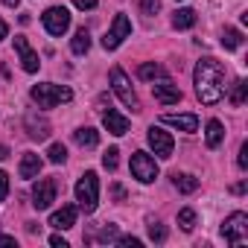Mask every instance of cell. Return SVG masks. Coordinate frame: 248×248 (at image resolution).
Wrapping results in <instances>:
<instances>
[{"instance_id":"obj_2","label":"cell","mask_w":248,"mask_h":248,"mask_svg":"<svg viewBox=\"0 0 248 248\" xmlns=\"http://www.w3.org/2000/svg\"><path fill=\"white\" fill-rule=\"evenodd\" d=\"M30 96H32V102H35L38 108H56V105H62V102H70V99H73V91H70L67 85L44 82V85H35V88L30 91Z\"/></svg>"},{"instance_id":"obj_5","label":"cell","mask_w":248,"mask_h":248,"mask_svg":"<svg viewBox=\"0 0 248 248\" xmlns=\"http://www.w3.org/2000/svg\"><path fill=\"white\" fill-rule=\"evenodd\" d=\"M222 236H225L231 245H242V242L248 239V216H245L242 210L231 213V216L225 219V225H222Z\"/></svg>"},{"instance_id":"obj_29","label":"cell","mask_w":248,"mask_h":248,"mask_svg":"<svg viewBox=\"0 0 248 248\" xmlns=\"http://www.w3.org/2000/svg\"><path fill=\"white\" fill-rule=\"evenodd\" d=\"M149 239H152V242H164V239H167V228L158 225V222H149Z\"/></svg>"},{"instance_id":"obj_9","label":"cell","mask_w":248,"mask_h":248,"mask_svg":"<svg viewBox=\"0 0 248 248\" xmlns=\"http://www.w3.org/2000/svg\"><path fill=\"white\" fill-rule=\"evenodd\" d=\"M53 202H56V181L53 178H41L32 187V207L35 210H47Z\"/></svg>"},{"instance_id":"obj_22","label":"cell","mask_w":248,"mask_h":248,"mask_svg":"<svg viewBox=\"0 0 248 248\" xmlns=\"http://www.w3.org/2000/svg\"><path fill=\"white\" fill-rule=\"evenodd\" d=\"M196 24V12L193 9H178L175 15H172V27L175 30H190Z\"/></svg>"},{"instance_id":"obj_37","label":"cell","mask_w":248,"mask_h":248,"mask_svg":"<svg viewBox=\"0 0 248 248\" xmlns=\"http://www.w3.org/2000/svg\"><path fill=\"white\" fill-rule=\"evenodd\" d=\"M6 32H9V27H6V21H3V18H0V41L6 38Z\"/></svg>"},{"instance_id":"obj_1","label":"cell","mask_w":248,"mask_h":248,"mask_svg":"<svg viewBox=\"0 0 248 248\" xmlns=\"http://www.w3.org/2000/svg\"><path fill=\"white\" fill-rule=\"evenodd\" d=\"M196 93L204 105H216L222 96H225V70L216 59H202L196 64Z\"/></svg>"},{"instance_id":"obj_11","label":"cell","mask_w":248,"mask_h":248,"mask_svg":"<svg viewBox=\"0 0 248 248\" xmlns=\"http://www.w3.org/2000/svg\"><path fill=\"white\" fill-rule=\"evenodd\" d=\"M15 53L21 56V64H24L27 73H35V70H38V64H41V62H38V53L30 47V41H27L24 35H15Z\"/></svg>"},{"instance_id":"obj_39","label":"cell","mask_w":248,"mask_h":248,"mask_svg":"<svg viewBox=\"0 0 248 248\" xmlns=\"http://www.w3.org/2000/svg\"><path fill=\"white\" fill-rule=\"evenodd\" d=\"M6 158H9V149H6V146H0V161H6Z\"/></svg>"},{"instance_id":"obj_30","label":"cell","mask_w":248,"mask_h":248,"mask_svg":"<svg viewBox=\"0 0 248 248\" xmlns=\"http://www.w3.org/2000/svg\"><path fill=\"white\" fill-rule=\"evenodd\" d=\"M140 9H143V15H158L161 0H140Z\"/></svg>"},{"instance_id":"obj_33","label":"cell","mask_w":248,"mask_h":248,"mask_svg":"<svg viewBox=\"0 0 248 248\" xmlns=\"http://www.w3.org/2000/svg\"><path fill=\"white\" fill-rule=\"evenodd\" d=\"M236 164H239V170H248V143L239 146V158H236Z\"/></svg>"},{"instance_id":"obj_27","label":"cell","mask_w":248,"mask_h":248,"mask_svg":"<svg viewBox=\"0 0 248 248\" xmlns=\"http://www.w3.org/2000/svg\"><path fill=\"white\" fill-rule=\"evenodd\" d=\"M117 164H120V149H117V146H111V149L102 155V167L114 172V170H117Z\"/></svg>"},{"instance_id":"obj_15","label":"cell","mask_w":248,"mask_h":248,"mask_svg":"<svg viewBox=\"0 0 248 248\" xmlns=\"http://www.w3.org/2000/svg\"><path fill=\"white\" fill-rule=\"evenodd\" d=\"M50 225H53L56 231H67V228H73V225H76V207H73V204H64L62 210H56V213L50 216Z\"/></svg>"},{"instance_id":"obj_8","label":"cell","mask_w":248,"mask_h":248,"mask_svg":"<svg viewBox=\"0 0 248 248\" xmlns=\"http://www.w3.org/2000/svg\"><path fill=\"white\" fill-rule=\"evenodd\" d=\"M129 35H132V21H129L126 15H117L114 24H111V30H108L105 38H102V47H105V50H117Z\"/></svg>"},{"instance_id":"obj_6","label":"cell","mask_w":248,"mask_h":248,"mask_svg":"<svg viewBox=\"0 0 248 248\" xmlns=\"http://www.w3.org/2000/svg\"><path fill=\"white\" fill-rule=\"evenodd\" d=\"M41 21H44V30H47L50 35H64V32L70 30V12H67L64 6H50V9L41 15Z\"/></svg>"},{"instance_id":"obj_25","label":"cell","mask_w":248,"mask_h":248,"mask_svg":"<svg viewBox=\"0 0 248 248\" xmlns=\"http://www.w3.org/2000/svg\"><path fill=\"white\" fill-rule=\"evenodd\" d=\"M245 91H248L245 79H236V82L231 85V102H233V105H242V102H245Z\"/></svg>"},{"instance_id":"obj_4","label":"cell","mask_w":248,"mask_h":248,"mask_svg":"<svg viewBox=\"0 0 248 248\" xmlns=\"http://www.w3.org/2000/svg\"><path fill=\"white\" fill-rule=\"evenodd\" d=\"M111 88H114V93L120 96V102H123V105H129L132 111H138V108H140L138 93H135V88H132L129 76L123 73V67H114V70H111Z\"/></svg>"},{"instance_id":"obj_17","label":"cell","mask_w":248,"mask_h":248,"mask_svg":"<svg viewBox=\"0 0 248 248\" xmlns=\"http://www.w3.org/2000/svg\"><path fill=\"white\" fill-rule=\"evenodd\" d=\"M27 132H30L32 140H47V135H50V123H47V120H38L35 114H27Z\"/></svg>"},{"instance_id":"obj_34","label":"cell","mask_w":248,"mask_h":248,"mask_svg":"<svg viewBox=\"0 0 248 248\" xmlns=\"http://www.w3.org/2000/svg\"><path fill=\"white\" fill-rule=\"evenodd\" d=\"M117 242H120L123 248H140V239H135V236H120Z\"/></svg>"},{"instance_id":"obj_38","label":"cell","mask_w":248,"mask_h":248,"mask_svg":"<svg viewBox=\"0 0 248 248\" xmlns=\"http://www.w3.org/2000/svg\"><path fill=\"white\" fill-rule=\"evenodd\" d=\"M0 245H15V239L12 236H0Z\"/></svg>"},{"instance_id":"obj_28","label":"cell","mask_w":248,"mask_h":248,"mask_svg":"<svg viewBox=\"0 0 248 248\" xmlns=\"http://www.w3.org/2000/svg\"><path fill=\"white\" fill-rule=\"evenodd\" d=\"M47 158H50L53 164H64V161H67V149H64L62 143H53L50 152H47Z\"/></svg>"},{"instance_id":"obj_36","label":"cell","mask_w":248,"mask_h":248,"mask_svg":"<svg viewBox=\"0 0 248 248\" xmlns=\"http://www.w3.org/2000/svg\"><path fill=\"white\" fill-rule=\"evenodd\" d=\"M73 3H76L79 9H93V6L99 3V0H73Z\"/></svg>"},{"instance_id":"obj_3","label":"cell","mask_w":248,"mask_h":248,"mask_svg":"<svg viewBox=\"0 0 248 248\" xmlns=\"http://www.w3.org/2000/svg\"><path fill=\"white\" fill-rule=\"evenodd\" d=\"M76 202L85 213H93L96 210V202H99V178L96 172H85L79 181H76Z\"/></svg>"},{"instance_id":"obj_35","label":"cell","mask_w":248,"mask_h":248,"mask_svg":"<svg viewBox=\"0 0 248 248\" xmlns=\"http://www.w3.org/2000/svg\"><path fill=\"white\" fill-rule=\"evenodd\" d=\"M50 245H53V248H67V239L56 233V236H50Z\"/></svg>"},{"instance_id":"obj_12","label":"cell","mask_w":248,"mask_h":248,"mask_svg":"<svg viewBox=\"0 0 248 248\" xmlns=\"http://www.w3.org/2000/svg\"><path fill=\"white\" fill-rule=\"evenodd\" d=\"M102 126H105L111 135L123 138V135L129 132V117H123V114L114 111V108H105V111H102Z\"/></svg>"},{"instance_id":"obj_31","label":"cell","mask_w":248,"mask_h":248,"mask_svg":"<svg viewBox=\"0 0 248 248\" xmlns=\"http://www.w3.org/2000/svg\"><path fill=\"white\" fill-rule=\"evenodd\" d=\"M99 239H102V242H111V239H117V225H105V228L99 231Z\"/></svg>"},{"instance_id":"obj_10","label":"cell","mask_w":248,"mask_h":248,"mask_svg":"<svg viewBox=\"0 0 248 248\" xmlns=\"http://www.w3.org/2000/svg\"><path fill=\"white\" fill-rule=\"evenodd\" d=\"M149 146L155 149V155H158V158H170V155H172L175 140H172V135H170V132H164L161 126H152V129H149Z\"/></svg>"},{"instance_id":"obj_16","label":"cell","mask_w":248,"mask_h":248,"mask_svg":"<svg viewBox=\"0 0 248 248\" xmlns=\"http://www.w3.org/2000/svg\"><path fill=\"white\" fill-rule=\"evenodd\" d=\"M38 172H41V158L35 155V152H27L24 158H21V167H18V175L21 178H38Z\"/></svg>"},{"instance_id":"obj_24","label":"cell","mask_w":248,"mask_h":248,"mask_svg":"<svg viewBox=\"0 0 248 248\" xmlns=\"http://www.w3.org/2000/svg\"><path fill=\"white\" fill-rule=\"evenodd\" d=\"M138 76H140V79H152V82H155V79H164V76H167V70H164L161 64H152V62H146V64H140Z\"/></svg>"},{"instance_id":"obj_40","label":"cell","mask_w":248,"mask_h":248,"mask_svg":"<svg viewBox=\"0 0 248 248\" xmlns=\"http://www.w3.org/2000/svg\"><path fill=\"white\" fill-rule=\"evenodd\" d=\"M3 3H6V6H18V3H21V0H3Z\"/></svg>"},{"instance_id":"obj_7","label":"cell","mask_w":248,"mask_h":248,"mask_svg":"<svg viewBox=\"0 0 248 248\" xmlns=\"http://www.w3.org/2000/svg\"><path fill=\"white\" fill-rule=\"evenodd\" d=\"M132 175H135L138 181H143V184H152V181L158 178V164H155V158L146 155V152H135V155H132Z\"/></svg>"},{"instance_id":"obj_19","label":"cell","mask_w":248,"mask_h":248,"mask_svg":"<svg viewBox=\"0 0 248 248\" xmlns=\"http://www.w3.org/2000/svg\"><path fill=\"white\" fill-rule=\"evenodd\" d=\"M204 140H207V146H210V149H216V146H219V143L225 140V126H222L219 120H210V123H207Z\"/></svg>"},{"instance_id":"obj_18","label":"cell","mask_w":248,"mask_h":248,"mask_svg":"<svg viewBox=\"0 0 248 248\" xmlns=\"http://www.w3.org/2000/svg\"><path fill=\"white\" fill-rule=\"evenodd\" d=\"M73 140H76L82 149H93V146L99 143V132H96V129H91V126H82V129H76V132H73Z\"/></svg>"},{"instance_id":"obj_14","label":"cell","mask_w":248,"mask_h":248,"mask_svg":"<svg viewBox=\"0 0 248 248\" xmlns=\"http://www.w3.org/2000/svg\"><path fill=\"white\" fill-rule=\"evenodd\" d=\"M164 123L172 129H181V132H196L199 129V117L196 114H164Z\"/></svg>"},{"instance_id":"obj_21","label":"cell","mask_w":248,"mask_h":248,"mask_svg":"<svg viewBox=\"0 0 248 248\" xmlns=\"http://www.w3.org/2000/svg\"><path fill=\"white\" fill-rule=\"evenodd\" d=\"M88 47H91V32L82 27V30H76V35H73V41H70V50H73L76 56H85Z\"/></svg>"},{"instance_id":"obj_13","label":"cell","mask_w":248,"mask_h":248,"mask_svg":"<svg viewBox=\"0 0 248 248\" xmlns=\"http://www.w3.org/2000/svg\"><path fill=\"white\" fill-rule=\"evenodd\" d=\"M152 93H155V99L161 102V105H175V102H181V91H178V85H172V82H158V85H152Z\"/></svg>"},{"instance_id":"obj_32","label":"cell","mask_w":248,"mask_h":248,"mask_svg":"<svg viewBox=\"0 0 248 248\" xmlns=\"http://www.w3.org/2000/svg\"><path fill=\"white\" fill-rule=\"evenodd\" d=\"M6 196H9V175L0 170V202H3Z\"/></svg>"},{"instance_id":"obj_23","label":"cell","mask_w":248,"mask_h":248,"mask_svg":"<svg viewBox=\"0 0 248 248\" xmlns=\"http://www.w3.org/2000/svg\"><path fill=\"white\" fill-rule=\"evenodd\" d=\"M222 47H225V50H239V47H242V32L233 30V27H225V32H222Z\"/></svg>"},{"instance_id":"obj_26","label":"cell","mask_w":248,"mask_h":248,"mask_svg":"<svg viewBox=\"0 0 248 248\" xmlns=\"http://www.w3.org/2000/svg\"><path fill=\"white\" fill-rule=\"evenodd\" d=\"M178 225H181V231H193L196 228V210L193 207L178 210Z\"/></svg>"},{"instance_id":"obj_20","label":"cell","mask_w":248,"mask_h":248,"mask_svg":"<svg viewBox=\"0 0 248 248\" xmlns=\"http://www.w3.org/2000/svg\"><path fill=\"white\" fill-rule=\"evenodd\" d=\"M172 184L181 193H196L199 190V178H193L190 172H172Z\"/></svg>"}]
</instances>
